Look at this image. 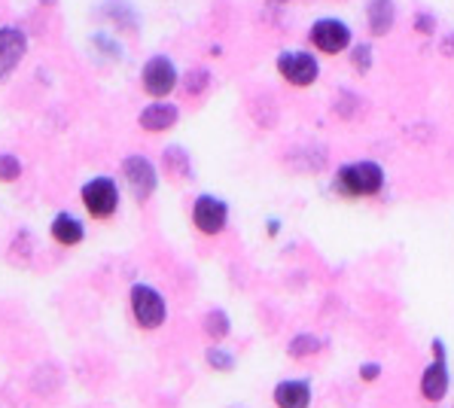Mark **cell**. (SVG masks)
I'll list each match as a JSON object with an SVG mask.
<instances>
[{
  "label": "cell",
  "mask_w": 454,
  "mask_h": 408,
  "mask_svg": "<svg viewBox=\"0 0 454 408\" xmlns=\"http://www.w3.org/2000/svg\"><path fill=\"white\" fill-rule=\"evenodd\" d=\"M49 235H52V241L61 244V247H76V244L86 241V226H82L74 214L59 210V214L52 216V223H49Z\"/></svg>",
  "instance_id": "obj_13"
},
{
  "label": "cell",
  "mask_w": 454,
  "mask_h": 408,
  "mask_svg": "<svg viewBox=\"0 0 454 408\" xmlns=\"http://www.w3.org/2000/svg\"><path fill=\"white\" fill-rule=\"evenodd\" d=\"M229 223V201H223L220 195H199L192 204V226L201 231V235L214 238L226 229Z\"/></svg>",
  "instance_id": "obj_7"
},
{
  "label": "cell",
  "mask_w": 454,
  "mask_h": 408,
  "mask_svg": "<svg viewBox=\"0 0 454 408\" xmlns=\"http://www.w3.org/2000/svg\"><path fill=\"white\" fill-rule=\"evenodd\" d=\"M320 350H324V339H320V335H314V333L293 335L290 344H287L290 360H311V357H317Z\"/></svg>",
  "instance_id": "obj_16"
},
{
  "label": "cell",
  "mask_w": 454,
  "mask_h": 408,
  "mask_svg": "<svg viewBox=\"0 0 454 408\" xmlns=\"http://www.w3.org/2000/svg\"><path fill=\"white\" fill-rule=\"evenodd\" d=\"M372 46L369 43H357V46H351V65L360 70V74H369L372 70Z\"/></svg>",
  "instance_id": "obj_21"
},
{
  "label": "cell",
  "mask_w": 454,
  "mask_h": 408,
  "mask_svg": "<svg viewBox=\"0 0 454 408\" xmlns=\"http://www.w3.org/2000/svg\"><path fill=\"white\" fill-rule=\"evenodd\" d=\"M122 177L131 189V199L137 204H146L156 195L159 189V171L150 159L141 156V153H131V156L122 159Z\"/></svg>",
  "instance_id": "obj_5"
},
{
  "label": "cell",
  "mask_w": 454,
  "mask_h": 408,
  "mask_svg": "<svg viewBox=\"0 0 454 408\" xmlns=\"http://www.w3.org/2000/svg\"><path fill=\"white\" fill-rule=\"evenodd\" d=\"M180 86H184L186 95H192V98H199V95H205L207 86H211V74L207 70H201V67H195L190 70V74L180 80Z\"/></svg>",
  "instance_id": "obj_19"
},
{
  "label": "cell",
  "mask_w": 454,
  "mask_h": 408,
  "mask_svg": "<svg viewBox=\"0 0 454 408\" xmlns=\"http://www.w3.org/2000/svg\"><path fill=\"white\" fill-rule=\"evenodd\" d=\"M314 49H320L324 55H339L351 46V27L339 19H317L309 31Z\"/></svg>",
  "instance_id": "obj_9"
},
{
  "label": "cell",
  "mask_w": 454,
  "mask_h": 408,
  "mask_svg": "<svg viewBox=\"0 0 454 408\" xmlns=\"http://www.w3.org/2000/svg\"><path fill=\"white\" fill-rule=\"evenodd\" d=\"M271 405L275 408H311L314 384L309 378H284L271 387Z\"/></svg>",
  "instance_id": "obj_10"
},
{
  "label": "cell",
  "mask_w": 454,
  "mask_h": 408,
  "mask_svg": "<svg viewBox=\"0 0 454 408\" xmlns=\"http://www.w3.org/2000/svg\"><path fill=\"white\" fill-rule=\"evenodd\" d=\"M333 186L341 199H379L384 192V186H387V174H384V168L372 159L345 161V165L335 171Z\"/></svg>",
  "instance_id": "obj_1"
},
{
  "label": "cell",
  "mask_w": 454,
  "mask_h": 408,
  "mask_svg": "<svg viewBox=\"0 0 454 408\" xmlns=\"http://www.w3.org/2000/svg\"><path fill=\"white\" fill-rule=\"evenodd\" d=\"M177 122H180V107H177V104H171V101L146 104V107L141 110V116H137V125H141L144 131H150V135L171 131Z\"/></svg>",
  "instance_id": "obj_12"
},
{
  "label": "cell",
  "mask_w": 454,
  "mask_h": 408,
  "mask_svg": "<svg viewBox=\"0 0 454 408\" xmlns=\"http://www.w3.org/2000/svg\"><path fill=\"white\" fill-rule=\"evenodd\" d=\"M162 165L168 168V174H174V177H180V180H186V183L195 177L192 159H190V153H186V146H165Z\"/></svg>",
  "instance_id": "obj_15"
},
{
  "label": "cell",
  "mask_w": 454,
  "mask_h": 408,
  "mask_svg": "<svg viewBox=\"0 0 454 408\" xmlns=\"http://www.w3.org/2000/svg\"><path fill=\"white\" fill-rule=\"evenodd\" d=\"M22 177V161L12 153H0V183H16Z\"/></svg>",
  "instance_id": "obj_20"
},
{
  "label": "cell",
  "mask_w": 454,
  "mask_h": 408,
  "mask_svg": "<svg viewBox=\"0 0 454 408\" xmlns=\"http://www.w3.org/2000/svg\"><path fill=\"white\" fill-rule=\"evenodd\" d=\"M205 363L211 372H232L235 365H239V360H235V354L229 348H223V344H214V348L205 350Z\"/></svg>",
  "instance_id": "obj_18"
},
{
  "label": "cell",
  "mask_w": 454,
  "mask_h": 408,
  "mask_svg": "<svg viewBox=\"0 0 454 408\" xmlns=\"http://www.w3.org/2000/svg\"><path fill=\"white\" fill-rule=\"evenodd\" d=\"M451 408H454V396H451Z\"/></svg>",
  "instance_id": "obj_24"
},
{
  "label": "cell",
  "mask_w": 454,
  "mask_h": 408,
  "mask_svg": "<svg viewBox=\"0 0 454 408\" xmlns=\"http://www.w3.org/2000/svg\"><path fill=\"white\" fill-rule=\"evenodd\" d=\"M80 199H82V204H86V210H89V216H92V220H114L116 210H120L122 195H120L116 180L104 177V174H101V177H92V180L82 183Z\"/></svg>",
  "instance_id": "obj_4"
},
{
  "label": "cell",
  "mask_w": 454,
  "mask_h": 408,
  "mask_svg": "<svg viewBox=\"0 0 454 408\" xmlns=\"http://www.w3.org/2000/svg\"><path fill=\"white\" fill-rule=\"evenodd\" d=\"M278 74L296 89H309L317 82L320 76V65L311 52H281L278 55Z\"/></svg>",
  "instance_id": "obj_8"
},
{
  "label": "cell",
  "mask_w": 454,
  "mask_h": 408,
  "mask_svg": "<svg viewBox=\"0 0 454 408\" xmlns=\"http://www.w3.org/2000/svg\"><path fill=\"white\" fill-rule=\"evenodd\" d=\"M201 329H205L207 339L223 341V339H229V333H232V318H229L223 308H211V311L201 318Z\"/></svg>",
  "instance_id": "obj_17"
},
{
  "label": "cell",
  "mask_w": 454,
  "mask_h": 408,
  "mask_svg": "<svg viewBox=\"0 0 454 408\" xmlns=\"http://www.w3.org/2000/svg\"><path fill=\"white\" fill-rule=\"evenodd\" d=\"M27 52V34L22 27H0V82L22 65Z\"/></svg>",
  "instance_id": "obj_11"
},
{
  "label": "cell",
  "mask_w": 454,
  "mask_h": 408,
  "mask_svg": "<svg viewBox=\"0 0 454 408\" xmlns=\"http://www.w3.org/2000/svg\"><path fill=\"white\" fill-rule=\"evenodd\" d=\"M430 363L421 369L418 375V393H421L424 403L430 405H439L449 399V390H451V363H449V344L445 339H433L430 341Z\"/></svg>",
  "instance_id": "obj_2"
},
{
  "label": "cell",
  "mask_w": 454,
  "mask_h": 408,
  "mask_svg": "<svg viewBox=\"0 0 454 408\" xmlns=\"http://www.w3.org/2000/svg\"><path fill=\"white\" fill-rule=\"evenodd\" d=\"M129 305H131V318L144 333L153 329H162L168 320V302L165 295L150 284H131L129 290Z\"/></svg>",
  "instance_id": "obj_3"
},
{
  "label": "cell",
  "mask_w": 454,
  "mask_h": 408,
  "mask_svg": "<svg viewBox=\"0 0 454 408\" xmlns=\"http://www.w3.org/2000/svg\"><path fill=\"white\" fill-rule=\"evenodd\" d=\"M141 82H144V91L153 98V101H162V98H168L174 89H177L180 76L168 55H153L141 70Z\"/></svg>",
  "instance_id": "obj_6"
},
{
  "label": "cell",
  "mask_w": 454,
  "mask_h": 408,
  "mask_svg": "<svg viewBox=\"0 0 454 408\" xmlns=\"http://www.w3.org/2000/svg\"><path fill=\"white\" fill-rule=\"evenodd\" d=\"M381 363H375V360H366V363H360V369H357V375H360V381L363 384H375L381 378Z\"/></svg>",
  "instance_id": "obj_22"
},
{
  "label": "cell",
  "mask_w": 454,
  "mask_h": 408,
  "mask_svg": "<svg viewBox=\"0 0 454 408\" xmlns=\"http://www.w3.org/2000/svg\"><path fill=\"white\" fill-rule=\"evenodd\" d=\"M394 22H396V4L394 0H369L366 4V25L375 37L390 34Z\"/></svg>",
  "instance_id": "obj_14"
},
{
  "label": "cell",
  "mask_w": 454,
  "mask_h": 408,
  "mask_svg": "<svg viewBox=\"0 0 454 408\" xmlns=\"http://www.w3.org/2000/svg\"><path fill=\"white\" fill-rule=\"evenodd\" d=\"M415 31L418 34H433V31H436V19H433L430 12H418V16H415Z\"/></svg>",
  "instance_id": "obj_23"
}]
</instances>
